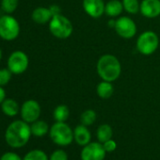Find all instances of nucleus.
<instances>
[{"mask_svg":"<svg viewBox=\"0 0 160 160\" xmlns=\"http://www.w3.org/2000/svg\"><path fill=\"white\" fill-rule=\"evenodd\" d=\"M31 135V128L27 122L15 121L8 126L5 139L11 147L21 148L28 142Z\"/></svg>","mask_w":160,"mask_h":160,"instance_id":"nucleus-1","label":"nucleus"},{"mask_svg":"<svg viewBox=\"0 0 160 160\" xmlns=\"http://www.w3.org/2000/svg\"><path fill=\"white\" fill-rule=\"evenodd\" d=\"M122 72V66L118 58L112 55H104L97 62V72L105 81L112 82Z\"/></svg>","mask_w":160,"mask_h":160,"instance_id":"nucleus-2","label":"nucleus"},{"mask_svg":"<svg viewBox=\"0 0 160 160\" xmlns=\"http://www.w3.org/2000/svg\"><path fill=\"white\" fill-rule=\"evenodd\" d=\"M49 135L52 141L58 146H68L73 140V131L63 122L54 123L49 130Z\"/></svg>","mask_w":160,"mask_h":160,"instance_id":"nucleus-3","label":"nucleus"},{"mask_svg":"<svg viewBox=\"0 0 160 160\" xmlns=\"http://www.w3.org/2000/svg\"><path fill=\"white\" fill-rule=\"evenodd\" d=\"M51 33L58 39H67L72 33V25L65 16L58 14L52 17L49 24Z\"/></svg>","mask_w":160,"mask_h":160,"instance_id":"nucleus-4","label":"nucleus"},{"mask_svg":"<svg viewBox=\"0 0 160 160\" xmlns=\"http://www.w3.org/2000/svg\"><path fill=\"white\" fill-rule=\"evenodd\" d=\"M159 39L158 36L152 31L143 32L137 41V48L142 55H152L158 47Z\"/></svg>","mask_w":160,"mask_h":160,"instance_id":"nucleus-5","label":"nucleus"},{"mask_svg":"<svg viewBox=\"0 0 160 160\" xmlns=\"http://www.w3.org/2000/svg\"><path fill=\"white\" fill-rule=\"evenodd\" d=\"M20 32V27L16 19L10 15L0 17V37L6 41L16 39Z\"/></svg>","mask_w":160,"mask_h":160,"instance_id":"nucleus-6","label":"nucleus"},{"mask_svg":"<svg viewBox=\"0 0 160 160\" xmlns=\"http://www.w3.org/2000/svg\"><path fill=\"white\" fill-rule=\"evenodd\" d=\"M106 150L101 142H90L83 146L80 152L81 160H104L106 157Z\"/></svg>","mask_w":160,"mask_h":160,"instance_id":"nucleus-7","label":"nucleus"},{"mask_svg":"<svg viewBox=\"0 0 160 160\" xmlns=\"http://www.w3.org/2000/svg\"><path fill=\"white\" fill-rule=\"evenodd\" d=\"M28 67V58L22 51L13 52L8 60V68L9 70L15 74H19L24 72Z\"/></svg>","mask_w":160,"mask_h":160,"instance_id":"nucleus-8","label":"nucleus"},{"mask_svg":"<svg viewBox=\"0 0 160 160\" xmlns=\"http://www.w3.org/2000/svg\"><path fill=\"white\" fill-rule=\"evenodd\" d=\"M115 30L119 36L124 39L133 38L137 32L135 22L129 17H120L115 23Z\"/></svg>","mask_w":160,"mask_h":160,"instance_id":"nucleus-9","label":"nucleus"},{"mask_svg":"<svg viewBox=\"0 0 160 160\" xmlns=\"http://www.w3.org/2000/svg\"><path fill=\"white\" fill-rule=\"evenodd\" d=\"M41 115V107L37 101L28 100L25 102L21 108V116L23 121L29 122H36Z\"/></svg>","mask_w":160,"mask_h":160,"instance_id":"nucleus-10","label":"nucleus"},{"mask_svg":"<svg viewBox=\"0 0 160 160\" xmlns=\"http://www.w3.org/2000/svg\"><path fill=\"white\" fill-rule=\"evenodd\" d=\"M83 8L90 16L98 18L105 12L106 5L104 0H83Z\"/></svg>","mask_w":160,"mask_h":160,"instance_id":"nucleus-11","label":"nucleus"},{"mask_svg":"<svg viewBox=\"0 0 160 160\" xmlns=\"http://www.w3.org/2000/svg\"><path fill=\"white\" fill-rule=\"evenodd\" d=\"M139 11L147 18L157 17L160 14V0H143Z\"/></svg>","mask_w":160,"mask_h":160,"instance_id":"nucleus-12","label":"nucleus"},{"mask_svg":"<svg viewBox=\"0 0 160 160\" xmlns=\"http://www.w3.org/2000/svg\"><path fill=\"white\" fill-rule=\"evenodd\" d=\"M92 135L88 127L84 124L77 125L73 130V140L79 146H85L91 142Z\"/></svg>","mask_w":160,"mask_h":160,"instance_id":"nucleus-13","label":"nucleus"},{"mask_svg":"<svg viewBox=\"0 0 160 160\" xmlns=\"http://www.w3.org/2000/svg\"><path fill=\"white\" fill-rule=\"evenodd\" d=\"M52 17H53V15H52L50 10L46 9V8H42V7L37 8L32 12L33 21L40 25L46 24L47 22H49L52 19Z\"/></svg>","mask_w":160,"mask_h":160,"instance_id":"nucleus-14","label":"nucleus"},{"mask_svg":"<svg viewBox=\"0 0 160 160\" xmlns=\"http://www.w3.org/2000/svg\"><path fill=\"white\" fill-rule=\"evenodd\" d=\"M122 10H123L122 2L119 1V0H110L106 5L105 12L110 17H116L122 13Z\"/></svg>","mask_w":160,"mask_h":160,"instance_id":"nucleus-15","label":"nucleus"},{"mask_svg":"<svg viewBox=\"0 0 160 160\" xmlns=\"http://www.w3.org/2000/svg\"><path fill=\"white\" fill-rule=\"evenodd\" d=\"M96 92H97V94L99 97H101L102 99H108L112 96V94L114 92V88H113L111 82L105 81L104 80L103 82H101L97 85Z\"/></svg>","mask_w":160,"mask_h":160,"instance_id":"nucleus-16","label":"nucleus"},{"mask_svg":"<svg viewBox=\"0 0 160 160\" xmlns=\"http://www.w3.org/2000/svg\"><path fill=\"white\" fill-rule=\"evenodd\" d=\"M2 111L10 117H13L18 114L19 112V105L16 101L12 99H6L2 102L1 105Z\"/></svg>","mask_w":160,"mask_h":160,"instance_id":"nucleus-17","label":"nucleus"},{"mask_svg":"<svg viewBox=\"0 0 160 160\" xmlns=\"http://www.w3.org/2000/svg\"><path fill=\"white\" fill-rule=\"evenodd\" d=\"M113 130L109 124H102L98 127L96 131V137L99 142L104 143L112 138Z\"/></svg>","mask_w":160,"mask_h":160,"instance_id":"nucleus-18","label":"nucleus"},{"mask_svg":"<svg viewBox=\"0 0 160 160\" xmlns=\"http://www.w3.org/2000/svg\"><path fill=\"white\" fill-rule=\"evenodd\" d=\"M30 128H31L32 135H34L35 137H43L49 131L48 124L43 121H38V120L32 122Z\"/></svg>","mask_w":160,"mask_h":160,"instance_id":"nucleus-19","label":"nucleus"},{"mask_svg":"<svg viewBox=\"0 0 160 160\" xmlns=\"http://www.w3.org/2000/svg\"><path fill=\"white\" fill-rule=\"evenodd\" d=\"M53 116H54V119L57 122H65L68 120L69 116H70L69 108L67 106H65V105L58 106L55 108V110H54Z\"/></svg>","mask_w":160,"mask_h":160,"instance_id":"nucleus-20","label":"nucleus"},{"mask_svg":"<svg viewBox=\"0 0 160 160\" xmlns=\"http://www.w3.org/2000/svg\"><path fill=\"white\" fill-rule=\"evenodd\" d=\"M96 118H97L96 112L92 109H88V110H85L81 114V116H80V122H81V124L90 126L94 123V122L96 121Z\"/></svg>","mask_w":160,"mask_h":160,"instance_id":"nucleus-21","label":"nucleus"},{"mask_svg":"<svg viewBox=\"0 0 160 160\" xmlns=\"http://www.w3.org/2000/svg\"><path fill=\"white\" fill-rule=\"evenodd\" d=\"M23 160H49V158L43 151L32 150L25 155Z\"/></svg>","mask_w":160,"mask_h":160,"instance_id":"nucleus-22","label":"nucleus"},{"mask_svg":"<svg viewBox=\"0 0 160 160\" xmlns=\"http://www.w3.org/2000/svg\"><path fill=\"white\" fill-rule=\"evenodd\" d=\"M122 6L128 13L132 14L137 13L140 9L138 0H122Z\"/></svg>","mask_w":160,"mask_h":160,"instance_id":"nucleus-23","label":"nucleus"},{"mask_svg":"<svg viewBox=\"0 0 160 160\" xmlns=\"http://www.w3.org/2000/svg\"><path fill=\"white\" fill-rule=\"evenodd\" d=\"M18 6V0H2L1 8L7 13L13 12Z\"/></svg>","mask_w":160,"mask_h":160,"instance_id":"nucleus-24","label":"nucleus"},{"mask_svg":"<svg viewBox=\"0 0 160 160\" xmlns=\"http://www.w3.org/2000/svg\"><path fill=\"white\" fill-rule=\"evenodd\" d=\"M12 77V72L8 69L0 70V86H5L9 83Z\"/></svg>","mask_w":160,"mask_h":160,"instance_id":"nucleus-25","label":"nucleus"},{"mask_svg":"<svg viewBox=\"0 0 160 160\" xmlns=\"http://www.w3.org/2000/svg\"><path fill=\"white\" fill-rule=\"evenodd\" d=\"M49 160H68V154L64 150H56L50 155Z\"/></svg>","mask_w":160,"mask_h":160,"instance_id":"nucleus-26","label":"nucleus"},{"mask_svg":"<svg viewBox=\"0 0 160 160\" xmlns=\"http://www.w3.org/2000/svg\"><path fill=\"white\" fill-rule=\"evenodd\" d=\"M103 146H104V148H105V150H106L107 152H114V151L116 150V148H117V143L115 142V140H113V139L111 138V139H109V140L104 142V143H103Z\"/></svg>","mask_w":160,"mask_h":160,"instance_id":"nucleus-27","label":"nucleus"},{"mask_svg":"<svg viewBox=\"0 0 160 160\" xmlns=\"http://www.w3.org/2000/svg\"><path fill=\"white\" fill-rule=\"evenodd\" d=\"M0 160H22V158L20 157V155H18L17 153L15 152H5Z\"/></svg>","mask_w":160,"mask_h":160,"instance_id":"nucleus-28","label":"nucleus"},{"mask_svg":"<svg viewBox=\"0 0 160 160\" xmlns=\"http://www.w3.org/2000/svg\"><path fill=\"white\" fill-rule=\"evenodd\" d=\"M49 10H50V12H51V13H52L53 16L60 14V12H61V11H60V8H59L58 6H57V5H52V6L49 8Z\"/></svg>","mask_w":160,"mask_h":160,"instance_id":"nucleus-29","label":"nucleus"},{"mask_svg":"<svg viewBox=\"0 0 160 160\" xmlns=\"http://www.w3.org/2000/svg\"><path fill=\"white\" fill-rule=\"evenodd\" d=\"M5 97H6L5 91L1 86H0V104H2V102L5 100Z\"/></svg>","mask_w":160,"mask_h":160,"instance_id":"nucleus-30","label":"nucleus"},{"mask_svg":"<svg viewBox=\"0 0 160 160\" xmlns=\"http://www.w3.org/2000/svg\"><path fill=\"white\" fill-rule=\"evenodd\" d=\"M115 23H116V21H114V20L109 21V27H113V28H115Z\"/></svg>","mask_w":160,"mask_h":160,"instance_id":"nucleus-31","label":"nucleus"},{"mask_svg":"<svg viewBox=\"0 0 160 160\" xmlns=\"http://www.w3.org/2000/svg\"><path fill=\"white\" fill-rule=\"evenodd\" d=\"M1 58H2V52H1V50H0V59H1Z\"/></svg>","mask_w":160,"mask_h":160,"instance_id":"nucleus-32","label":"nucleus"}]
</instances>
